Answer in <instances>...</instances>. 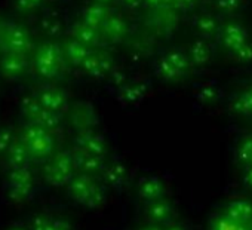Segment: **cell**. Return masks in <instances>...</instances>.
I'll return each mask as SVG.
<instances>
[{
	"label": "cell",
	"mask_w": 252,
	"mask_h": 230,
	"mask_svg": "<svg viewBox=\"0 0 252 230\" xmlns=\"http://www.w3.org/2000/svg\"><path fill=\"white\" fill-rule=\"evenodd\" d=\"M191 67L189 55L181 54L180 51H171L159 61L158 73L166 82H178L187 76Z\"/></svg>",
	"instance_id": "6da1fadb"
},
{
	"label": "cell",
	"mask_w": 252,
	"mask_h": 230,
	"mask_svg": "<svg viewBox=\"0 0 252 230\" xmlns=\"http://www.w3.org/2000/svg\"><path fill=\"white\" fill-rule=\"evenodd\" d=\"M180 17L175 8H159L149 12L146 26L153 34V37L169 36L178 26Z\"/></svg>",
	"instance_id": "7a4b0ae2"
},
{
	"label": "cell",
	"mask_w": 252,
	"mask_h": 230,
	"mask_svg": "<svg viewBox=\"0 0 252 230\" xmlns=\"http://www.w3.org/2000/svg\"><path fill=\"white\" fill-rule=\"evenodd\" d=\"M221 33H222V43L224 48L231 54L233 51H236L237 48H240L242 45H245L248 40V33L245 30L243 26H240L239 23L234 21H228L221 27Z\"/></svg>",
	"instance_id": "3957f363"
},
{
	"label": "cell",
	"mask_w": 252,
	"mask_h": 230,
	"mask_svg": "<svg viewBox=\"0 0 252 230\" xmlns=\"http://www.w3.org/2000/svg\"><path fill=\"white\" fill-rule=\"evenodd\" d=\"M146 205V217L150 223L165 226L166 223L172 221V205L165 197L153 200Z\"/></svg>",
	"instance_id": "277c9868"
},
{
	"label": "cell",
	"mask_w": 252,
	"mask_h": 230,
	"mask_svg": "<svg viewBox=\"0 0 252 230\" xmlns=\"http://www.w3.org/2000/svg\"><path fill=\"white\" fill-rule=\"evenodd\" d=\"M222 214L233 221L249 224L252 221V202L248 199H236L225 206V211Z\"/></svg>",
	"instance_id": "5b68a950"
},
{
	"label": "cell",
	"mask_w": 252,
	"mask_h": 230,
	"mask_svg": "<svg viewBox=\"0 0 252 230\" xmlns=\"http://www.w3.org/2000/svg\"><path fill=\"white\" fill-rule=\"evenodd\" d=\"M138 195L146 203L162 199L165 197V184L158 177H146L140 183Z\"/></svg>",
	"instance_id": "8992f818"
},
{
	"label": "cell",
	"mask_w": 252,
	"mask_h": 230,
	"mask_svg": "<svg viewBox=\"0 0 252 230\" xmlns=\"http://www.w3.org/2000/svg\"><path fill=\"white\" fill-rule=\"evenodd\" d=\"M104 32L111 42L120 43L129 34V26L120 15H111L104 23Z\"/></svg>",
	"instance_id": "52a82bcc"
},
{
	"label": "cell",
	"mask_w": 252,
	"mask_h": 230,
	"mask_svg": "<svg viewBox=\"0 0 252 230\" xmlns=\"http://www.w3.org/2000/svg\"><path fill=\"white\" fill-rule=\"evenodd\" d=\"M187 55H189V60H190L193 67H202L211 61L212 52H211L208 42L200 39V40H196L194 43L190 45Z\"/></svg>",
	"instance_id": "ba28073f"
},
{
	"label": "cell",
	"mask_w": 252,
	"mask_h": 230,
	"mask_svg": "<svg viewBox=\"0 0 252 230\" xmlns=\"http://www.w3.org/2000/svg\"><path fill=\"white\" fill-rule=\"evenodd\" d=\"M197 33L200 34V37L203 40H209L212 37H215L218 34V32L221 30L220 29V24L217 21V18L211 14H205V15H200L197 20H196V24H194Z\"/></svg>",
	"instance_id": "9c48e42d"
},
{
	"label": "cell",
	"mask_w": 252,
	"mask_h": 230,
	"mask_svg": "<svg viewBox=\"0 0 252 230\" xmlns=\"http://www.w3.org/2000/svg\"><path fill=\"white\" fill-rule=\"evenodd\" d=\"M231 108L240 116H252V85L233 99Z\"/></svg>",
	"instance_id": "30bf717a"
},
{
	"label": "cell",
	"mask_w": 252,
	"mask_h": 230,
	"mask_svg": "<svg viewBox=\"0 0 252 230\" xmlns=\"http://www.w3.org/2000/svg\"><path fill=\"white\" fill-rule=\"evenodd\" d=\"M237 161L242 166L252 165V135L242 138L237 147Z\"/></svg>",
	"instance_id": "8fae6325"
},
{
	"label": "cell",
	"mask_w": 252,
	"mask_h": 230,
	"mask_svg": "<svg viewBox=\"0 0 252 230\" xmlns=\"http://www.w3.org/2000/svg\"><path fill=\"white\" fill-rule=\"evenodd\" d=\"M212 230H249V224L233 221L231 218H228L227 215L222 214L215 220Z\"/></svg>",
	"instance_id": "7c38bea8"
},
{
	"label": "cell",
	"mask_w": 252,
	"mask_h": 230,
	"mask_svg": "<svg viewBox=\"0 0 252 230\" xmlns=\"http://www.w3.org/2000/svg\"><path fill=\"white\" fill-rule=\"evenodd\" d=\"M107 178H108L111 186L119 187V186L123 184V181L126 178V171H125V168L122 165L114 164V165H111L110 169H107Z\"/></svg>",
	"instance_id": "4fadbf2b"
},
{
	"label": "cell",
	"mask_w": 252,
	"mask_h": 230,
	"mask_svg": "<svg viewBox=\"0 0 252 230\" xmlns=\"http://www.w3.org/2000/svg\"><path fill=\"white\" fill-rule=\"evenodd\" d=\"M214 6L220 14L230 15L234 14L242 6V0H215Z\"/></svg>",
	"instance_id": "5bb4252c"
},
{
	"label": "cell",
	"mask_w": 252,
	"mask_h": 230,
	"mask_svg": "<svg viewBox=\"0 0 252 230\" xmlns=\"http://www.w3.org/2000/svg\"><path fill=\"white\" fill-rule=\"evenodd\" d=\"M89 17H91V21H89V24H91L92 27H98V26L104 24V23L107 21V18H108L107 8H105L102 3H99V5H95V6L91 9V14H89Z\"/></svg>",
	"instance_id": "9a60e30c"
},
{
	"label": "cell",
	"mask_w": 252,
	"mask_h": 230,
	"mask_svg": "<svg viewBox=\"0 0 252 230\" xmlns=\"http://www.w3.org/2000/svg\"><path fill=\"white\" fill-rule=\"evenodd\" d=\"M153 49V37H135L134 39V52L140 57H147Z\"/></svg>",
	"instance_id": "2e32d148"
},
{
	"label": "cell",
	"mask_w": 252,
	"mask_h": 230,
	"mask_svg": "<svg viewBox=\"0 0 252 230\" xmlns=\"http://www.w3.org/2000/svg\"><path fill=\"white\" fill-rule=\"evenodd\" d=\"M236 61L239 63H248L252 60V43L246 42L245 45H242L240 48H237L236 51H233L230 54Z\"/></svg>",
	"instance_id": "e0dca14e"
},
{
	"label": "cell",
	"mask_w": 252,
	"mask_h": 230,
	"mask_svg": "<svg viewBox=\"0 0 252 230\" xmlns=\"http://www.w3.org/2000/svg\"><path fill=\"white\" fill-rule=\"evenodd\" d=\"M122 88H125L123 97L128 101H137L141 95H143V86L137 85V83H129V85H123Z\"/></svg>",
	"instance_id": "ac0fdd59"
},
{
	"label": "cell",
	"mask_w": 252,
	"mask_h": 230,
	"mask_svg": "<svg viewBox=\"0 0 252 230\" xmlns=\"http://www.w3.org/2000/svg\"><path fill=\"white\" fill-rule=\"evenodd\" d=\"M200 0H174V8L177 11H191L197 6Z\"/></svg>",
	"instance_id": "d6986e66"
},
{
	"label": "cell",
	"mask_w": 252,
	"mask_h": 230,
	"mask_svg": "<svg viewBox=\"0 0 252 230\" xmlns=\"http://www.w3.org/2000/svg\"><path fill=\"white\" fill-rule=\"evenodd\" d=\"M123 8L129 12H137L144 8V0H123Z\"/></svg>",
	"instance_id": "ffe728a7"
},
{
	"label": "cell",
	"mask_w": 252,
	"mask_h": 230,
	"mask_svg": "<svg viewBox=\"0 0 252 230\" xmlns=\"http://www.w3.org/2000/svg\"><path fill=\"white\" fill-rule=\"evenodd\" d=\"M242 181L246 187L252 189V165L249 166H243V171H242Z\"/></svg>",
	"instance_id": "44dd1931"
},
{
	"label": "cell",
	"mask_w": 252,
	"mask_h": 230,
	"mask_svg": "<svg viewBox=\"0 0 252 230\" xmlns=\"http://www.w3.org/2000/svg\"><path fill=\"white\" fill-rule=\"evenodd\" d=\"M144 8H149L150 11L165 8V0H144Z\"/></svg>",
	"instance_id": "7402d4cb"
},
{
	"label": "cell",
	"mask_w": 252,
	"mask_h": 230,
	"mask_svg": "<svg viewBox=\"0 0 252 230\" xmlns=\"http://www.w3.org/2000/svg\"><path fill=\"white\" fill-rule=\"evenodd\" d=\"M163 230H186V229H184L181 224L175 223V221H169V223H166V224H165Z\"/></svg>",
	"instance_id": "603a6c76"
},
{
	"label": "cell",
	"mask_w": 252,
	"mask_h": 230,
	"mask_svg": "<svg viewBox=\"0 0 252 230\" xmlns=\"http://www.w3.org/2000/svg\"><path fill=\"white\" fill-rule=\"evenodd\" d=\"M140 230H163L159 224H153V223H149L147 226H143Z\"/></svg>",
	"instance_id": "cb8c5ba5"
},
{
	"label": "cell",
	"mask_w": 252,
	"mask_h": 230,
	"mask_svg": "<svg viewBox=\"0 0 252 230\" xmlns=\"http://www.w3.org/2000/svg\"><path fill=\"white\" fill-rule=\"evenodd\" d=\"M101 3H110V2H113V0H99Z\"/></svg>",
	"instance_id": "d4e9b609"
},
{
	"label": "cell",
	"mask_w": 252,
	"mask_h": 230,
	"mask_svg": "<svg viewBox=\"0 0 252 230\" xmlns=\"http://www.w3.org/2000/svg\"><path fill=\"white\" fill-rule=\"evenodd\" d=\"M249 230H252V221L249 223Z\"/></svg>",
	"instance_id": "484cf974"
}]
</instances>
